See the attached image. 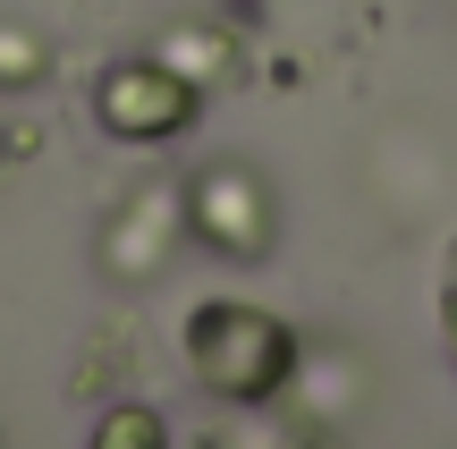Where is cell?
Listing matches in <instances>:
<instances>
[{
	"mask_svg": "<svg viewBox=\"0 0 457 449\" xmlns=\"http://www.w3.org/2000/svg\"><path fill=\"white\" fill-rule=\"evenodd\" d=\"M179 348H187V373L204 382V399L220 407H271L305 373L296 331L271 305H245V297H195L179 322Z\"/></svg>",
	"mask_w": 457,
	"mask_h": 449,
	"instance_id": "1",
	"label": "cell"
},
{
	"mask_svg": "<svg viewBox=\"0 0 457 449\" xmlns=\"http://www.w3.org/2000/svg\"><path fill=\"white\" fill-rule=\"evenodd\" d=\"M85 111L111 145H170L204 119V85L179 77L170 60H111L85 85Z\"/></svg>",
	"mask_w": 457,
	"mask_h": 449,
	"instance_id": "2",
	"label": "cell"
},
{
	"mask_svg": "<svg viewBox=\"0 0 457 449\" xmlns=\"http://www.w3.org/2000/svg\"><path fill=\"white\" fill-rule=\"evenodd\" d=\"M179 195H187V237H204L220 263H262V254H271L279 212H271V187H262L245 162H212V170H195Z\"/></svg>",
	"mask_w": 457,
	"mask_h": 449,
	"instance_id": "3",
	"label": "cell"
},
{
	"mask_svg": "<svg viewBox=\"0 0 457 449\" xmlns=\"http://www.w3.org/2000/svg\"><path fill=\"white\" fill-rule=\"evenodd\" d=\"M179 229H187V195L179 187H136L111 212V229H102V271H111V280H153V271L170 263V246H179Z\"/></svg>",
	"mask_w": 457,
	"mask_h": 449,
	"instance_id": "4",
	"label": "cell"
},
{
	"mask_svg": "<svg viewBox=\"0 0 457 449\" xmlns=\"http://www.w3.org/2000/svg\"><path fill=\"white\" fill-rule=\"evenodd\" d=\"M85 449H170V416L145 399H119L94 416V433H85Z\"/></svg>",
	"mask_w": 457,
	"mask_h": 449,
	"instance_id": "5",
	"label": "cell"
},
{
	"mask_svg": "<svg viewBox=\"0 0 457 449\" xmlns=\"http://www.w3.org/2000/svg\"><path fill=\"white\" fill-rule=\"evenodd\" d=\"M51 77V43L34 26H0V94H34Z\"/></svg>",
	"mask_w": 457,
	"mask_h": 449,
	"instance_id": "6",
	"label": "cell"
},
{
	"mask_svg": "<svg viewBox=\"0 0 457 449\" xmlns=\"http://www.w3.org/2000/svg\"><path fill=\"white\" fill-rule=\"evenodd\" d=\"M162 60L170 68H179V77H220V68H228V34H212V26H187V43H179V34H170V51H162Z\"/></svg>",
	"mask_w": 457,
	"mask_h": 449,
	"instance_id": "7",
	"label": "cell"
}]
</instances>
